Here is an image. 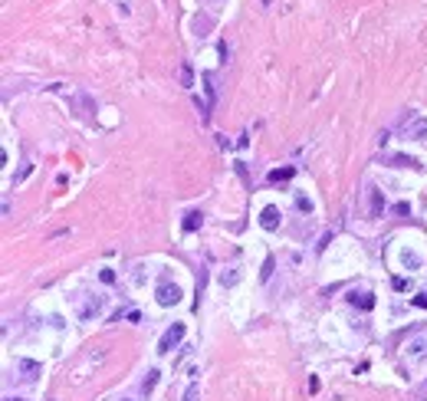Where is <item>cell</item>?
<instances>
[{
	"instance_id": "9a60e30c",
	"label": "cell",
	"mask_w": 427,
	"mask_h": 401,
	"mask_svg": "<svg viewBox=\"0 0 427 401\" xmlns=\"http://www.w3.org/2000/svg\"><path fill=\"white\" fill-rule=\"evenodd\" d=\"M181 82H184V86H194V72H191V66H188V63L181 66Z\"/></svg>"
},
{
	"instance_id": "7402d4cb",
	"label": "cell",
	"mask_w": 427,
	"mask_h": 401,
	"mask_svg": "<svg viewBox=\"0 0 427 401\" xmlns=\"http://www.w3.org/2000/svg\"><path fill=\"white\" fill-rule=\"evenodd\" d=\"M7 401H20V398H7Z\"/></svg>"
},
{
	"instance_id": "30bf717a",
	"label": "cell",
	"mask_w": 427,
	"mask_h": 401,
	"mask_svg": "<svg viewBox=\"0 0 427 401\" xmlns=\"http://www.w3.org/2000/svg\"><path fill=\"white\" fill-rule=\"evenodd\" d=\"M348 303H352V306H362V309H372V306H375L372 293H352V296H348Z\"/></svg>"
},
{
	"instance_id": "9c48e42d",
	"label": "cell",
	"mask_w": 427,
	"mask_h": 401,
	"mask_svg": "<svg viewBox=\"0 0 427 401\" xmlns=\"http://www.w3.org/2000/svg\"><path fill=\"white\" fill-rule=\"evenodd\" d=\"M72 105H79V109H82V115H92V112H95V102L89 99L86 92H76V95H72Z\"/></svg>"
},
{
	"instance_id": "8fae6325",
	"label": "cell",
	"mask_w": 427,
	"mask_h": 401,
	"mask_svg": "<svg viewBox=\"0 0 427 401\" xmlns=\"http://www.w3.org/2000/svg\"><path fill=\"white\" fill-rule=\"evenodd\" d=\"M293 178V168H276V171H269V181L276 184V181H289Z\"/></svg>"
},
{
	"instance_id": "8992f818",
	"label": "cell",
	"mask_w": 427,
	"mask_h": 401,
	"mask_svg": "<svg viewBox=\"0 0 427 401\" xmlns=\"http://www.w3.org/2000/svg\"><path fill=\"white\" fill-rule=\"evenodd\" d=\"M381 211H385V197H381V191L368 188V214H372V217H381Z\"/></svg>"
},
{
	"instance_id": "7a4b0ae2",
	"label": "cell",
	"mask_w": 427,
	"mask_h": 401,
	"mask_svg": "<svg viewBox=\"0 0 427 401\" xmlns=\"http://www.w3.org/2000/svg\"><path fill=\"white\" fill-rule=\"evenodd\" d=\"M105 309V296H99V293H89V299L86 303H79V319H92V316H99Z\"/></svg>"
},
{
	"instance_id": "7c38bea8",
	"label": "cell",
	"mask_w": 427,
	"mask_h": 401,
	"mask_svg": "<svg viewBox=\"0 0 427 401\" xmlns=\"http://www.w3.org/2000/svg\"><path fill=\"white\" fill-rule=\"evenodd\" d=\"M201 220H204V217H201L198 211H191L188 220H184V230H198V227H201Z\"/></svg>"
},
{
	"instance_id": "ffe728a7",
	"label": "cell",
	"mask_w": 427,
	"mask_h": 401,
	"mask_svg": "<svg viewBox=\"0 0 427 401\" xmlns=\"http://www.w3.org/2000/svg\"><path fill=\"white\" fill-rule=\"evenodd\" d=\"M99 276H102V283H112V280H115V273H112V270H102Z\"/></svg>"
},
{
	"instance_id": "52a82bcc",
	"label": "cell",
	"mask_w": 427,
	"mask_h": 401,
	"mask_svg": "<svg viewBox=\"0 0 427 401\" xmlns=\"http://www.w3.org/2000/svg\"><path fill=\"white\" fill-rule=\"evenodd\" d=\"M260 224H263V230H276L279 227V211H276V207H263Z\"/></svg>"
},
{
	"instance_id": "6da1fadb",
	"label": "cell",
	"mask_w": 427,
	"mask_h": 401,
	"mask_svg": "<svg viewBox=\"0 0 427 401\" xmlns=\"http://www.w3.org/2000/svg\"><path fill=\"white\" fill-rule=\"evenodd\" d=\"M184 332H188V329H184V323H174L171 329H168L165 336H161V342H158V352H171V349H174V346H178V342L184 339Z\"/></svg>"
},
{
	"instance_id": "ba28073f",
	"label": "cell",
	"mask_w": 427,
	"mask_h": 401,
	"mask_svg": "<svg viewBox=\"0 0 427 401\" xmlns=\"http://www.w3.org/2000/svg\"><path fill=\"white\" fill-rule=\"evenodd\" d=\"M408 359H411V362H421V359H427V339H414L411 346H408Z\"/></svg>"
},
{
	"instance_id": "d6986e66",
	"label": "cell",
	"mask_w": 427,
	"mask_h": 401,
	"mask_svg": "<svg viewBox=\"0 0 427 401\" xmlns=\"http://www.w3.org/2000/svg\"><path fill=\"white\" fill-rule=\"evenodd\" d=\"M296 204H299V211H306V214H309V211H312V204H309V201H306V197H302V194H299V197H296Z\"/></svg>"
},
{
	"instance_id": "3957f363",
	"label": "cell",
	"mask_w": 427,
	"mask_h": 401,
	"mask_svg": "<svg viewBox=\"0 0 427 401\" xmlns=\"http://www.w3.org/2000/svg\"><path fill=\"white\" fill-rule=\"evenodd\" d=\"M158 303L161 306H178V303H181V286L178 283H161L158 286Z\"/></svg>"
},
{
	"instance_id": "ac0fdd59",
	"label": "cell",
	"mask_w": 427,
	"mask_h": 401,
	"mask_svg": "<svg viewBox=\"0 0 427 401\" xmlns=\"http://www.w3.org/2000/svg\"><path fill=\"white\" fill-rule=\"evenodd\" d=\"M263 280H269V276H273V260H266V263H263Z\"/></svg>"
},
{
	"instance_id": "2e32d148",
	"label": "cell",
	"mask_w": 427,
	"mask_h": 401,
	"mask_svg": "<svg viewBox=\"0 0 427 401\" xmlns=\"http://www.w3.org/2000/svg\"><path fill=\"white\" fill-rule=\"evenodd\" d=\"M198 392H201V388H198V382H191V385H188V392H184V401H198Z\"/></svg>"
},
{
	"instance_id": "44dd1931",
	"label": "cell",
	"mask_w": 427,
	"mask_h": 401,
	"mask_svg": "<svg viewBox=\"0 0 427 401\" xmlns=\"http://www.w3.org/2000/svg\"><path fill=\"white\" fill-rule=\"evenodd\" d=\"M408 211H411V204H404V201H401V204H395V214H408Z\"/></svg>"
},
{
	"instance_id": "e0dca14e",
	"label": "cell",
	"mask_w": 427,
	"mask_h": 401,
	"mask_svg": "<svg viewBox=\"0 0 427 401\" xmlns=\"http://www.w3.org/2000/svg\"><path fill=\"white\" fill-rule=\"evenodd\" d=\"M237 280H240V273H237V270H233V273H223V276H220V283H223V286H227V283L233 286V283H237Z\"/></svg>"
},
{
	"instance_id": "5bb4252c",
	"label": "cell",
	"mask_w": 427,
	"mask_h": 401,
	"mask_svg": "<svg viewBox=\"0 0 427 401\" xmlns=\"http://www.w3.org/2000/svg\"><path fill=\"white\" fill-rule=\"evenodd\" d=\"M401 260H404V267H411V270H418V267H421V257H418V253H408V250H404V253H401Z\"/></svg>"
},
{
	"instance_id": "277c9868",
	"label": "cell",
	"mask_w": 427,
	"mask_h": 401,
	"mask_svg": "<svg viewBox=\"0 0 427 401\" xmlns=\"http://www.w3.org/2000/svg\"><path fill=\"white\" fill-rule=\"evenodd\" d=\"M404 132L411 135V138H418V142H424V138H427V118L411 115V118H408V125H404Z\"/></svg>"
},
{
	"instance_id": "4fadbf2b",
	"label": "cell",
	"mask_w": 427,
	"mask_h": 401,
	"mask_svg": "<svg viewBox=\"0 0 427 401\" xmlns=\"http://www.w3.org/2000/svg\"><path fill=\"white\" fill-rule=\"evenodd\" d=\"M155 385H158V369H151L148 375H145V382H142V388H145V392H151Z\"/></svg>"
},
{
	"instance_id": "5b68a950",
	"label": "cell",
	"mask_w": 427,
	"mask_h": 401,
	"mask_svg": "<svg viewBox=\"0 0 427 401\" xmlns=\"http://www.w3.org/2000/svg\"><path fill=\"white\" fill-rule=\"evenodd\" d=\"M16 372H20L26 382H36V375L43 372V365L40 362H30V359H20V362H16Z\"/></svg>"
}]
</instances>
